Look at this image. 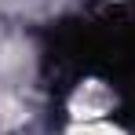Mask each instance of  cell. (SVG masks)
<instances>
[{"label": "cell", "mask_w": 135, "mask_h": 135, "mask_svg": "<svg viewBox=\"0 0 135 135\" xmlns=\"http://www.w3.org/2000/svg\"><path fill=\"white\" fill-rule=\"evenodd\" d=\"M62 124H88V120H113L120 110V91L110 77L84 73L62 91Z\"/></svg>", "instance_id": "cell-1"}, {"label": "cell", "mask_w": 135, "mask_h": 135, "mask_svg": "<svg viewBox=\"0 0 135 135\" xmlns=\"http://www.w3.org/2000/svg\"><path fill=\"white\" fill-rule=\"evenodd\" d=\"M55 135H135L124 120H88V124H62Z\"/></svg>", "instance_id": "cell-2"}]
</instances>
